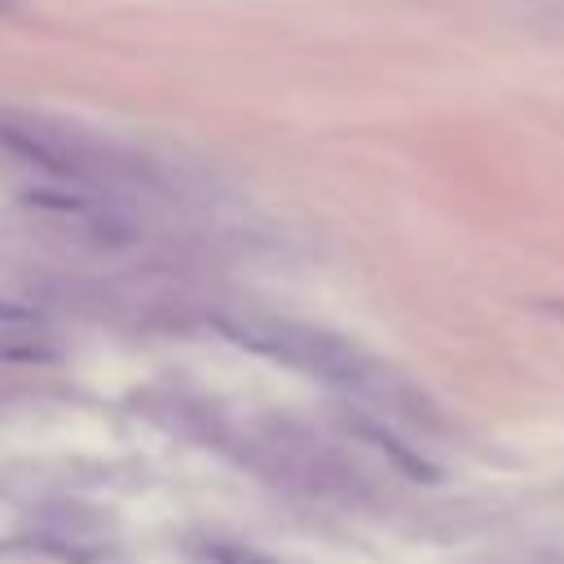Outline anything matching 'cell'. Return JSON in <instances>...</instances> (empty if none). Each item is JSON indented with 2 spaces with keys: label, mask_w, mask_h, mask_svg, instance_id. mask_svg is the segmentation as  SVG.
<instances>
[{
  "label": "cell",
  "mask_w": 564,
  "mask_h": 564,
  "mask_svg": "<svg viewBox=\"0 0 564 564\" xmlns=\"http://www.w3.org/2000/svg\"><path fill=\"white\" fill-rule=\"evenodd\" d=\"M216 326L225 339L242 344L247 352H256L264 361H278L295 375H308L339 392L361 397L366 410H379L383 419L392 414L414 427L441 423L436 405L419 388H410L379 357H370L357 339H348L330 326H317V322H304L291 313H269V308H225V313H216Z\"/></svg>",
  "instance_id": "cell-1"
},
{
  "label": "cell",
  "mask_w": 564,
  "mask_h": 564,
  "mask_svg": "<svg viewBox=\"0 0 564 564\" xmlns=\"http://www.w3.org/2000/svg\"><path fill=\"white\" fill-rule=\"evenodd\" d=\"M0 145L13 150L22 163L70 181L97 198H106V189H137V185H154V167L145 154L128 150L123 141L84 128L75 119H53V115H35V110H4L0 115Z\"/></svg>",
  "instance_id": "cell-2"
},
{
  "label": "cell",
  "mask_w": 564,
  "mask_h": 564,
  "mask_svg": "<svg viewBox=\"0 0 564 564\" xmlns=\"http://www.w3.org/2000/svg\"><path fill=\"white\" fill-rule=\"evenodd\" d=\"M203 555H207V564H286V560L264 555V551H256L247 542H220V538H212L203 546Z\"/></svg>",
  "instance_id": "cell-3"
}]
</instances>
